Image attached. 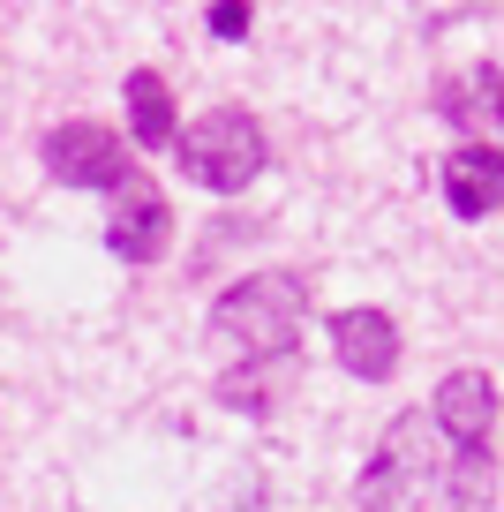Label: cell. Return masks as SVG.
Instances as JSON below:
<instances>
[{
	"label": "cell",
	"instance_id": "obj_11",
	"mask_svg": "<svg viewBox=\"0 0 504 512\" xmlns=\"http://www.w3.org/2000/svg\"><path fill=\"white\" fill-rule=\"evenodd\" d=\"M286 369H294V354L286 362H249V369H226L211 392H219L234 415H271V400H279V384H286Z\"/></svg>",
	"mask_w": 504,
	"mask_h": 512
},
{
	"label": "cell",
	"instance_id": "obj_6",
	"mask_svg": "<svg viewBox=\"0 0 504 512\" xmlns=\"http://www.w3.org/2000/svg\"><path fill=\"white\" fill-rule=\"evenodd\" d=\"M429 415L452 437V452H489V437H497V377H489V369H452V377L437 384Z\"/></svg>",
	"mask_w": 504,
	"mask_h": 512
},
{
	"label": "cell",
	"instance_id": "obj_4",
	"mask_svg": "<svg viewBox=\"0 0 504 512\" xmlns=\"http://www.w3.org/2000/svg\"><path fill=\"white\" fill-rule=\"evenodd\" d=\"M46 174L61 181V189H121L128 174H136V159H128V144L113 136V128H98V121H61L46 136Z\"/></svg>",
	"mask_w": 504,
	"mask_h": 512
},
{
	"label": "cell",
	"instance_id": "obj_8",
	"mask_svg": "<svg viewBox=\"0 0 504 512\" xmlns=\"http://www.w3.org/2000/svg\"><path fill=\"white\" fill-rule=\"evenodd\" d=\"M437 189L452 204V219H489L504 211V151L497 144H459L452 159H437Z\"/></svg>",
	"mask_w": 504,
	"mask_h": 512
},
{
	"label": "cell",
	"instance_id": "obj_12",
	"mask_svg": "<svg viewBox=\"0 0 504 512\" xmlns=\"http://www.w3.org/2000/svg\"><path fill=\"white\" fill-rule=\"evenodd\" d=\"M204 23H211V38H226V46H234V38H249L256 16L241 8V0H211V16H204Z\"/></svg>",
	"mask_w": 504,
	"mask_h": 512
},
{
	"label": "cell",
	"instance_id": "obj_3",
	"mask_svg": "<svg viewBox=\"0 0 504 512\" xmlns=\"http://www.w3.org/2000/svg\"><path fill=\"white\" fill-rule=\"evenodd\" d=\"M174 151H181V174H189L196 189H211V196H241L271 159L256 113H241V106H211L196 128L174 136Z\"/></svg>",
	"mask_w": 504,
	"mask_h": 512
},
{
	"label": "cell",
	"instance_id": "obj_9",
	"mask_svg": "<svg viewBox=\"0 0 504 512\" xmlns=\"http://www.w3.org/2000/svg\"><path fill=\"white\" fill-rule=\"evenodd\" d=\"M331 347H339V369L362 384H384L399 369V324L384 309H339L331 317Z\"/></svg>",
	"mask_w": 504,
	"mask_h": 512
},
{
	"label": "cell",
	"instance_id": "obj_5",
	"mask_svg": "<svg viewBox=\"0 0 504 512\" xmlns=\"http://www.w3.org/2000/svg\"><path fill=\"white\" fill-rule=\"evenodd\" d=\"M166 241H174V211H166V196H158V181L128 174L121 189H113V219H106V249L121 256V264H158L166 256Z\"/></svg>",
	"mask_w": 504,
	"mask_h": 512
},
{
	"label": "cell",
	"instance_id": "obj_10",
	"mask_svg": "<svg viewBox=\"0 0 504 512\" xmlns=\"http://www.w3.org/2000/svg\"><path fill=\"white\" fill-rule=\"evenodd\" d=\"M128 128H136V151H166L181 136L174 128V91H166V76H158V68H136V76H128Z\"/></svg>",
	"mask_w": 504,
	"mask_h": 512
},
{
	"label": "cell",
	"instance_id": "obj_7",
	"mask_svg": "<svg viewBox=\"0 0 504 512\" xmlns=\"http://www.w3.org/2000/svg\"><path fill=\"white\" fill-rule=\"evenodd\" d=\"M437 113L459 128V136L504 151V76H497V61H474V68H459V76H444L437 83Z\"/></svg>",
	"mask_w": 504,
	"mask_h": 512
},
{
	"label": "cell",
	"instance_id": "obj_2",
	"mask_svg": "<svg viewBox=\"0 0 504 512\" xmlns=\"http://www.w3.org/2000/svg\"><path fill=\"white\" fill-rule=\"evenodd\" d=\"M301 317H309V279L301 272H249L211 302V347L241 354V362H286Z\"/></svg>",
	"mask_w": 504,
	"mask_h": 512
},
{
	"label": "cell",
	"instance_id": "obj_1",
	"mask_svg": "<svg viewBox=\"0 0 504 512\" xmlns=\"http://www.w3.org/2000/svg\"><path fill=\"white\" fill-rule=\"evenodd\" d=\"M489 505L497 497V460L489 452H452V437L437 430L429 407L399 415L384 430V445L369 452V475L354 490V512H414V505Z\"/></svg>",
	"mask_w": 504,
	"mask_h": 512
}]
</instances>
